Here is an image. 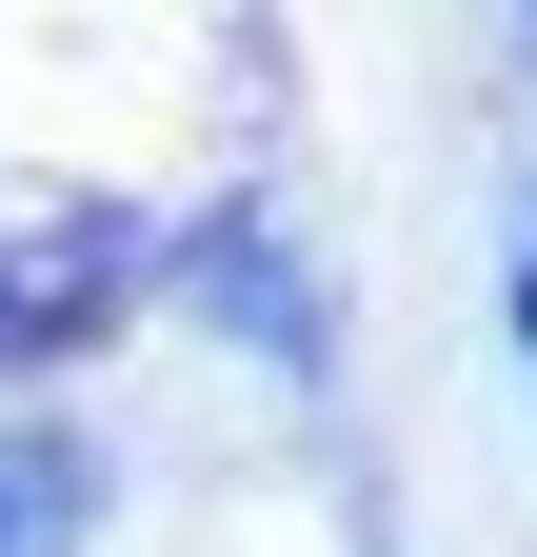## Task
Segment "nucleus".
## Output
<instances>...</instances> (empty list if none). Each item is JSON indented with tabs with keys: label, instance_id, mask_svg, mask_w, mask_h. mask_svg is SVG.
Listing matches in <instances>:
<instances>
[{
	"label": "nucleus",
	"instance_id": "f257e3e1",
	"mask_svg": "<svg viewBox=\"0 0 537 557\" xmlns=\"http://www.w3.org/2000/svg\"><path fill=\"white\" fill-rule=\"evenodd\" d=\"M120 278H140V220H120V199H21V220H0V359H60V338H80Z\"/></svg>",
	"mask_w": 537,
	"mask_h": 557
},
{
	"label": "nucleus",
	"instance_id": "f03ea898",
	"mask_svg": "<svg viewBox=\"0 0 537 557\" xmlns=\"http://www.w3.org/2000/svg\"><path fill=\"white\" fill-rule=\"evenodd\" d=\"M179 278H199V319H239L279 379H319V278L279 259V220H199V259H179Z\"/></svg>",
	"mask_w": 537,
	"mask_h": 557
},
{
	"label": "nucleus",
	"instance_id": "7ed1b4c3",
	"mask_svg": "<svg viewBox=\"0 0 537 557\" xmlns=\"http://www.w3.org/2000/svg\"><path fill=\"white\" fill-rule=\"evenodd\" d=\"M80 518H100V458L60 418H0V557H80Z\"/></svg>",
	"mask_w": 537,
	"mask_h": 557
},
{
	"label": "nucleus",
	"instance_id": "20e7f679",
	"mask_svg": "<svg viewBox=\"0 0 537 557\" xmlns=\"http://www.w3.org/2000/svg\"><path fill=\"white\" fill-rule=\"evenodd\" d=\"M517 359H537V239H517Z\"/></svg>",
	"mask_w": 537,
	"mask_h": 557
}]
</instances>
